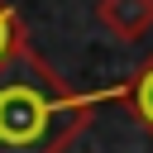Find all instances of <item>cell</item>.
I'll return each mask as SVG.
<instances>
[{
  "label": "cell",
  "instance_id": "cell-1",
  "mask_svg": "<svg viewBox=\"0 0 153 153\" xmlns=\"http://www.w3.org/2000/svg\"><path fill=\"white\" fill-rule=\"evenodd\" d=\"M110 91H72L33 48L0 62V153H62Z\"/></svg>",
  "mask_w": 153,
  "mask_h": 153
},
{
  "label": "cell",
  "instance_id": "cell-2",
  "mask_svg": "<svg viewBox=\"0 0 153 153\" xmlns=\"http://www.w3.org/2000/svg\"><path fill=\"white\" fill-rule=\"evenodd\" d=\"M96 24L120 43H139L153 33V0H96Z\"/></svg>",
  "mask_w": 153,
  "mask_h": 153
},
{
  "label": "cell",
  "instance_id": "cell-3",
  "mask_svg": "<svg viewBox=\"0 0 153 153\" xmlns=\"http://www.w3.org/2000/svg\"><path fill=\"white\" fill-rule=\"evenodd\" d=\"M110 100H120V105L143 124V134L153 139V57H148V62H139V67H134V76H129L124 86H115V91H110Z\"/></svg>",
  "mask_w": 153,
  "mask_h": 153
},
{
  "label": "cell",
  "instance_id": "cell-4",
  "mask_svg": "<svg viewBox=\"0 0 153 153\" xmlns=\"http://www.w3.org/2000/svg\"><path fill=\"white\" fill-rule=\"evenodd\" d=\"M19 48H29V33H24V19L10 0H0V62H10Z\"/></svg>",
  "mask_w": 153,
  "mask_h": 153
}]
</instances>
